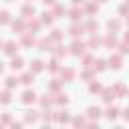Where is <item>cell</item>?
Segmentation results:
<instances>
[{"instance_id":"cell-10","label":"cell","mask_w":129,"mask_h":129,"mask_svg":"<svg viewBox=\"0 0 129 129\" xmlns=\"http://www.w3.org/2000/svg\"><path fill=\"white\" fill-rule=\"evenodd\" d=\"M30 71H34V73H40V71H42V62H40V60H34V62L30 64Z\"/></svg>"},{"instance_id":"cell-39","label":"cell","mask_w":129,"mask_h":129,"mask_svg":"<svg viewBox=\"0 0 129 129\" xmlns=\"http://www.w3.org/2000/svg\"><path fill=\"white\" fill-rule=\"evenodd\" d=\"M127 10H129L127 6H121V8H119V12H121V14H127Z\"/></svg>"},{"instance_id":"cell-7","label":"cell","mask_w":129,"mask_h":129,"mask_svg":"<svg viewBox=\"0 0 129 129\" xmlns=\"http://www.w3.org/2000/svg\"><path fill=\"white\" fill-rule=\"evenodd\" d=\"M20 81H22L24 85H30V83L34 81V75H32V71H30V73H26V75H22V79H20Z\"/></svg>"},{"instance_id":"cell-31","label":"cell","mask_w":129,"mask_h":129,"mask_svg":"<svg viewBox=\"0 0 129 129\" xmlns=\"http://www.w3.org/2000/svg\"><path fill=\"white\" fill-rule=\"evenodd\" d=\"M50 38H54V40H58V38H60V30H52V34H50Z\"/></svg>"},{"instance_id":"cell-23","label":"cell","mask_w":129,"mask_h":129,"mask_svg":"<svg viewBox=\"0 0 129 129\" xmlns=\"http://www.w3.org/2000/svg\"><path fill=\"white\" fill-rule=\"evenodd\" d=\"M0 101H2V103H10V93H8V91L2 93V95H0Z\"/></svg>"},{"instance_id":"cell-27","label":"cell","mask_w":129,"mask_h":129,"mask_svg":"<svg viewBox=\"0 0 129 129\" xmlns=\"http://www.w3.org/2000/svg\"><path fill=\"white\" fill-rule=\"evenodd\" d=\"M0 22H8V12H6V10L0 12Z\"/></svg>"},{"instance_id":"cell-22","label":"cell","mask_w":129,"mask_h":129,"mask_svg":"<svg viewBox=\"0 0 129 129\" xmlns=\"http://www.w3.org/2000/svg\"><path fill=\"white\" fill-rule=\"evenodd\" d=\"M46 97H48V95H44V97L40 99V105H42V107H48V105L52 103V99H46Z\"/></svg>"},{"instance_id":"cell-25","label":"cell","mask_w":129,"mask_h":129,"mask_svg":"<svg viewBox=\"0 0 129 129\" xmlns=\"http://www.w3.org/2000/svg\"><path fill=\"white\" fill-rule=\"evenodd\" d=\"M12 28H14V30H22V28H24V24H22V20H18V22H14V24H12Z\"/></svg>"},{"instance_id":"cell-26","label":"cell","mask_w":129,"mask_h":129,"mask_svg":"<svg viewBox=\"0 0 129 129\" xmlns=\"http://www.w3.org/2000/svg\"><path fill=\"white\" fill-rule=\"evenodd\" d=\"M58 121H69V113H67V111H60V115H58Z\"/></svg>"},{"instance_id":"cell-28","label":"cell","mask_w":129,"mask_h":129,"mask_svg":"<svg viewBox=\"0 0 129 129\" xmlns=\"http://www.w3.org/2000/svg\"><path fill=\"white\" fill-rule=\"evenodd\" d=\"M32 42H34V40H32L30 36H24V40H22V44H24V46H30Z\"/></svg>"},{"instance_id":"cell-46","label":"cell","mask_w":129,"mask_h":129,"mask_svg":"<svg viewBox=\"0 0 129 129\" xmlns=\"http://www.w3.org/2000/svg\"><path fill=\"white\" fill-rule=\"evenodd\" d=\"M103 2H105V0H103Z\"/></svg>"},{"instance_id":"cell-14","label":"cell","mask_w":129,"mask_h":129,"mask_svg":"<svg viewBox=\"0 0 129 129\" xmlns=\"http://www.w3.org/2000/svg\"><path fill=\"white\" fill-rule=\"evenodd\" d=\"M105 44H107V46H115V44H117V40H115V36H113V34H109V36L105 38Z\"/></svg>"},{"instance_id":"cell-2","label":"cell","mask_w":129,"mask_h":129,"mask_svg":"<svg viewBox=\"0 0 129 129\" xmlns=\"http://www.w3.org/2000/svg\"><path fill=\"white\" fill-rule=\"evenodd\" d=\"M36 101V95L32 93V91H24V95H22V103H34Z\"/></svg>"},{"instance_id":"cell-3","label":"cell","mask_w":129,"mask_h":129,"mask_svg":"<svg viewBox=\"0 0 129 129\" xmlns=\"http://www.w3.org/2000/svg\"><path fill=\"white\" fill-rule=\"evenodd\" d=\"M87 115H89L91 119H99V117H101V109H99V107H89V109H87Z\"/></svg>"},{"instance_id":"cell-30","label":"cell","mask_w":129,"mask_h":129,"mask_svg":"<svg viewBox=\"0 0 129 129\" xmlns=\"http://www.w3.org/2000/svg\"><path fill=\"white\" fill-rule=\"evenodd\" d=\"M113 91H117V93H121V95H123V93H125V85H121V83H119V85H117Z\"/></svg>"},{"instance_id":"cell-9","label":"cell","mask_w":129,"mask_h":129,"mask_svg":"<svg viewBox=\"0 0 129 129\" xmlns=\"http://www.w3.org/2000/svg\"><path fill=\"white\" fill-rule=\"evenodd\" d=\"M10 67L14 69V71H18V69H22V58L18 56V58H12V62H10Z\"/></svg>"},{"instance_id":"cell-45","label":"cell","mask_w":129,"mask_h":129,"mask_svg":"<svg viewBox=\"0 0 129 129\" xmlns=\"http://www.w3.org/2000/svg\"><path fill=\"white\" fill-rule=\"evenodd\" d=\"M127 4H129V0H127Z\"/></svg>"},{"instance_id":"cell-21","label":"cell","mask_w":129,"mask_h":129,"mask_svg":"<svg viewBox=\"0 0 129 129\" xmlns=\"http://www.w3.org/2000/svg\"><path fill=\"white\" fill-rule=\"evenodd\" d=\"M89 91H91V93H97V91H101V85H99V83H91Z\"/></svg>"},{"instance_id":"cell-40","label":"cell","mask_w":129,"mask_h":129,"mask_svg":"<svg viewBox=\"0 0 129 129\" xmlns=\"http://www.w3.org/2000/svg\"><path fill=\"white\" fill-rule=\"evenodd\" d=\"M123 117H125V119L129 121V109H125V113H123Z\"/></svg>"},{"instance_id":"cell-34","label":"cell","mask_w":129,"mask_h":129,"mask_svg":"<svg viewBox=\"0 0 129 129\" xmlns=\"http://www.w3.org/2000/svg\"><path fill=\"white\" fill-rule=\"evenodd\" d=\"M54 12H56V14H62V12H64V8H62L60 4H56V6H54Z\"/></svg>"},{"instance_id":"cell-43","label":"cell","mask_w":129,"mask_h":129,"mask_svg":"<svg viewBox=\"0 0 129 129\" xmlns=\"http://www.w3.org/2000/svg\"><path fill=\"white\" fill-rule=\"evenodd\" d=\"M125 38H127V40H129V32H127V34H125Z\"/></svg>"},{"instance_id":"cell-12","label":"cell","mask_w":129,"mask_h":129,"mask_svg":"<svg viewBox=\"0 0 129 129\" xmlns=\"http://www.w3.org/2000/svg\"><path fill=\"white\" fill-rule=\"evenodd\" d=\"M22 14H24V16H30V14H34V6H30V4H26V6L22 8Z\"/></svg>"},{"instance_id":"cell-37","label":"cell","mask_w":129,"mask_h":129,"mask_svg":"<svg viewBox=\"0 0 129 129\" xmlns=\"http://www.w3.org/2000/svg\"><path fill=\"white\" fill-rule=\"evenodd\" d=\"M83 123H85V119H81V117H77V119H75V125H83Z\"/></svg>"},{"instance_id":"cell-13","label":"cell","mask_w":129,"mask_h":129,"mask_svg":"<svg viewBox=\"0 0 129 129\" xmlns=\"http://www.w3.org/2000/svg\"><path fill=\"white\" fill-rule=\"evenodd\" d=\"M75 77V71L73 69H67V71H62V79H67V81H71Z\"/></svg>"},{"instance_id":"cell-35","label":"cell","mask_w":129,"mask_h":129,"mask_svg":"<svg viewBox=\"0 0 129 129\" xmlns=\"http://www.w3.org/2000/svg\"><path fill=\"white\" fill-rule=\"evenodd\" d=\"M121 52H123V54H125V52H129V44H127V42H125V44H121Z\"/></svg>"},{"instance_id":"cell-29","label":"cell","mask_w":129,"mask_h":129,"mask_svg":"<svg viewBox=\"0 0 129 129\" xmlns=\"http://www.w3.org/2000/svg\"><path fill=\"white\" fill-rule=\"evenodd\" d=\"M99 42H101V40H99V38H97V36H93V38H91V40H89V46H97V44H99Z\"/></svg>"},{"instance_id":"cell-8","label":"cell","mask_w":129,"mask_h":129,"mask_svg":"<svg viewBox=\"0 0 129 129\" xmlns=\"http://www.w3.org/2000/svg\"><path fill=\"white\" fill-rule=\"evenodd\" d=\"M119 26H121L119 20H109V22H107V28H109V30H119Z\"/></svg>"},{"instance_id":"cell-4","label":"cell","mask_w":129,"mask_h":129,"mask_svg":"<svg viewBox=\"0 0 129 129\" xmlns=\"http://www.w3.org/2000/svg\"><path fill=\"white\" fill-rule=\"evenodd\" d=\"M16 50H18V46H16V44H14V42H12V40H10V42H6V44H4V52H6V54H14V52H16Z\"/></svg>"},{"instance_id":"cell-16","label":"cell","mask_w":129,"mask_h":129,"mask_svg":"<svg viewBox=\"0 0 129 129\" xmlns=\"http://www.w3.org/2000/svg\"><path fill=\"white\" fill-rule=\"evenodd\" d=\"M103 69H105V60H103V58L95 60V71H103Z\"/></svg>"},{"instance_id":"cell-11","label":"cell","mask_w":129,"mask_h":129,"mask_svg":"<svg viewBox=\"0 0 129 129\" xmlns=\"http://www.w3.org/2000/svg\"><path fill=\"white\" fill-rule=\"evenodd\" d=\"M113 97H115V91H113V89H107V91H105V93H103V99H105V101H107V103H109V101H111V99H113Z\"/></svg>"},{"instance_id":"cell-15","label":"cell","mask_w":129,"mask_h":129,"mask_svg":"<svg viewBox=\"0 0 129 129\" xmlns=\"http://www.w3.org/2000/svg\"><path fill=\"white\" fill-rule=\"evenodd\" d=\"M79 32H83V26H77V24L71 26V34H73V36H79Z\"/></svg>"},{"instance_id":"cell-38","label":"cell","mask_w":129,"mask_h":129,"mask_svg":"<svg viewBox=\"0 0 129 129\" xmlns=\"http://www.w3.org/2000/svg\"><path fill=\"white\" fill-rule=\"evenodd\" d=\"M95 10H97V6H95V4H89V12H91V14H93V12H95Z\"/></svg>"},{"instance_id":"cell-20","label":"cell","mask_w":129,"mask_h":129,"mask_svg":"<svg viewBox=\"0 0 129 129\" xmlns=\"http://www.w3.org/2000/svg\"><path fill=\"white\" fill-rule=\"evenodd\" d=\"M16 83H18V81H16L14 77H8V79H6V87H8V89H10V87H14Z\"/></svg>"},{"instance_id":"cell-5","label":"cell","mask_w":129,"mask_h":129,"mask_svg":"<svg viewBox=\"0 0 129 129\" xmlns=\"http://www.w3.org/2000/svg\"><path fill=\"white\" fill-rule=\"evenodd\" d=\"M50 46H52L50 38H44V40H40V50H52Z\"/></svg>"},{"instance_id":"cell-18","label":"cell","mask_w":129,"mask_h":129,"mask_svg":"<svg viewBox=\"0 0 129 129\" xmlns=\"http://www.w3.org/2000/svg\"><path fill=\"white\" fill-rule=\"evenodd\" d=\"M81 14H83V12H81L79 8H73V10H71V18H73V20H77V18H79Z\"/></svg>"},{"instance_id":"cell-42","label":"cell","mask_w":129,"mask_h":129,"mask_svg":"<svg viewBox=\"0 0 129 129\" xmlns=\"http://www.w3.org/2000/svg\"><path fill=\"white\" fill-rule=\"evenodd\" d=\"M73 2H75V4H79V2H85V0H73Z\"/></svg>"},{"instance_id":"cell-36","label":"cell","mask_w":129,"mask_h":129,"mask_svg":"<svg viewBox=\"0 0 129 129\" xmlns=\"http://www.w3.org/2000/svg\"><path fill=\"white\" fill-rule=\"evenodd\" d=\"M58 87H60V83H58V81H54V83H52V85H50V89H52V91H56V89H58Z\"/></svg>"},{"instance_id":"cell-32","label":"cell","mask_w":129,"mask_h":129,"mask_svg":"<svg viewBox=\"0 0 129 129\" xmlns=\"http://www.w3.org/2000/svg\"><path fill=\"white\" fill-rule=\"evenodd\" d=\"M67 101H69L67 95H58V99H56V103H67Z\"/></svg>"},{"instance_id":"cell-44","label":"cell","mask_w":129,"mask_h":129,"mask_svg":"<svg viewBox=\"0 0 129 129\" xmlns=\"http://www.w3.org/2000/svg\"><path fill=\"white\" fill-rule=\"evenodd\" d=\"M2 69H4V67H2V62H0V73H2Z\"/></svg>"},{"instance_id":"cell-17","label":"cell","mask_w":129,"mask_h":129,"mask_svg":"<svg viewBox=\"0 0 129 129\" xmlns=\"http://www.w3.org/2000/svg\"><path fill=\"white\" fill-rule=\"evenodd\" d=\"M117 113H119V109H115V107H111V109L107 111V117H109V119H115V117H117Z\"/></svg>"},{"instance_id":"cell-24","label":"cell","mask_w":129,"mask_h":129,"mask_svg":"<svg viewBox=\"0 0 129 129\" xmlns=\"http://www.w3.org/2000/svg\"><path fill=\"white\" fill-rule=\"evenodd\" d=\"M97 28H99V24H97V22H93V20L87 24V30H97Z\"/></svg>"},{"instance_id":"cell-33","label":"cell","mask_w":129,"mask_h":129,"mask_svg":"<svg viewBox=\"0 0 129 129\" xmlns=\"http://www.w3.org/2000/svg\"><path fill=\"white\" fill-rule=\"evenodd\" d=\"M26 121H36V115H34V113H32V111H30V113H28V115H26Z\"/></svg>"},{"instance_id":"cell-1","label":"cell","mask_w":129,"mask_h":129,"mask_svg":"<svg viewBox=\"0 0 129 129\" xmlns=\"http://www.w3.org/2000/svg\"><path fill=\"white\" fill-rule=\"evenodd\" d=\"M109 67H111V69H121V56H119V54L111 56V58H109Z\"/></svg>"},{"instance_id":"cell-19","label":"cell","mask_w":129,"mask_h":129,"mask_svg":"<svg viewBox=\"0 0 129 129\" xmlns=\"http://www.w3.org/2000/svg\"><path fill=\"white\" fill-rule=\"evenodd\" d=\"M42 22H48V24H50V22H52V12H44V14H42Z\"/></svg>"},{"instance_id":"cell-41","label":"cell","mask_w":129,"mask_h":129,"mask_svg":"<svg viewBox=\"0 0 129 129\" xmlns=\"http://www.w3.org/2000/svg\"><path fill=\"white\" fill-rule=\"evenodd\" d=\"M44 4H54V0H42Z\"/></svg>"},{"instance_id":"cell-6","label":"cell","mask_w":129,"mask_h":129,"mask_svg":"<svg viewBox=\"0 0 129 129\" xmlns=\"http://www.w3.org/2000/svg\"><path fill=\"white\" fill-rule=\"evenodd\" d=\"M83 50H85V48H83V42H79V40L73 42V54H81Z\"/></svg>"}]
</instances>
